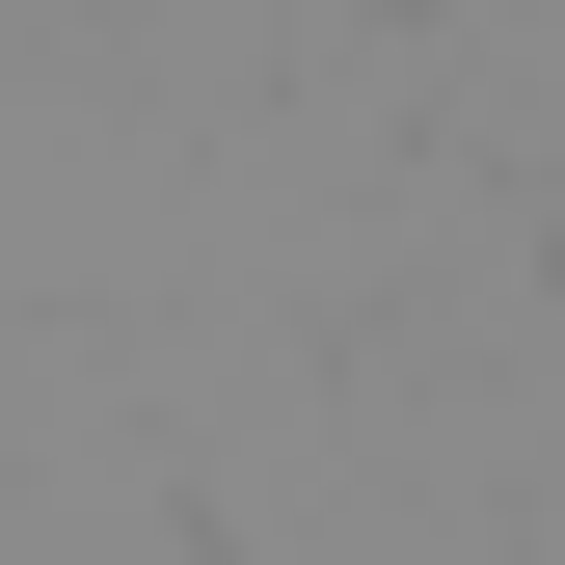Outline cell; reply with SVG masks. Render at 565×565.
<instances>
[{
	"label": "cell",
	"mask_w": 565,
	"mask_h": 565,
	"mask_svg": "<svg viewBox=\"0 0 565 565\" xmlns=\"http://www.w3.org/2000/svg\"><path fill=\"white\" fill-rule=\"evenodd\" d=\"M108 565H216V539H189V512H162V539H108Z\"/></svg>",
	"instance_id": "obj_1"
}]
</instances>
